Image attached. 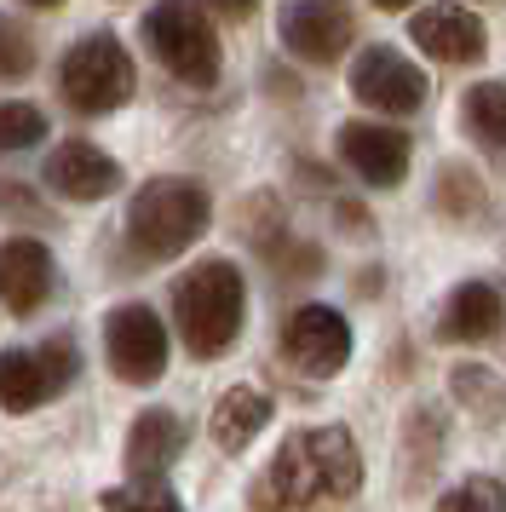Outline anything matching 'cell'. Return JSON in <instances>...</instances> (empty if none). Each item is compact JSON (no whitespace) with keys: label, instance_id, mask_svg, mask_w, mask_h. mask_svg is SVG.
Here are the masks:
<instances>
[{"label":"cell","instance_id":"6da1fadb","mask_svg":"<svg viewBox=\"0 0 506 512\" xmlns=\"http://www.w3.org/2000/svg\"><path fill=\"white\" fill-rule=\"evenodd\" d=\"M363 489V455L345 426H305L282 438L271 466L253 478V512H328Z\"/></svg>","mask_w":506,"mask_h":512},{"label":"cell","instance_id":"7a4b0ae2","mask_svg":"<svg viewBox=\"0 0 506 512\" xmlns=\"http://www.w3.org/2000/svg\"><path fill=\"white\" fill-rule=\"evenodd\" d=\"M242 317H248V282L230 259H196L173 282V323L196 357H225L242 334Z\"/></svg>","mask_w":506,"mask_h":512},{"label":"cell","instance_id":"3957f363","mask_svg":"<svg viewBox=\"0 0 506 512\" xmlns=\"http://www.w3.org/2000/svg\"><path fill=\"white\" fill-rule=\"evenodd\" d=\"M213 219V196L196 179H150L127 202V242L144 259H179Z\"/></svg>","mask_w":506,"mask_h":512},{"label":"cell","instance_id":"277c9868","mask_svg":"<svg viewBox=\"0 0 506 512\" xmlns=\"http://www.w3.org/2000/svg\"><path fill=\"white\" fill-rule=\"evenodd\" d=\"M133 87H138L133 52L121 47V35H110V29L81 35L64 52V64H58V93L81 116H110V110H121L133 98Z\"/></svg>","mask_w":506,"mask_h":512},{"label":"cell","instance_id":"5b68a950","mask_svg":"<svg viewBox=\"0 0 506 512\" xmlns=\"http://www.w3.org/2000/svg\"><path fill=\"white\" fill-rule=\"evenodd\" d=\"M144 47L184 87H213L219 81V35L207 24L202 0H156L144 12Z\"/></svg>","mask_w":506,"mask_h":512},{"label":"cell","instance_id":"8992f818","mask_svg":"<svg viewBox=\"0 0 506 512\" xmlns=\"http://www.w3.org/2000/svg\"><path fill=\"white\" fill-rule=\"evenodd\" d=\"M81 369V357L69 340H46V346H12L0 351V409L6 415H29L69 392V380Z\"/></svg>","mask_w":506,"mask_h":512},{"label":"cell","instance_id":"52a82bcc","mask_svg":"<svg viewBox=\"0 0 506 512\" xmlns=\"http://www.w3.org/2000/svg\"><path fill=\"white\" fill-rule=\"evenodd\" d=\"M104 363L127 386H156L167 374V328L150 305L127 300L104 317Z\"/></svg>","mask_w":506,"mask_h":512},{"label":"cell","instance_id":"ba28073f","mask_svg":"<svg viewBox=\"0 0 506 512\" xmlns=\"http://www.w3.org/2000/svg\"><path fill=\"white\" fill-rule=\"evenodd\" d=\"M282 47L305 58V64H340L351 35H357V18H351V0H282Z\"/></svg>","mask_w":506,"mask_h":512},{"label":"cell","instance_id":"9c48e42d","mask_svg":"<svg viewBox=\"0 0 506 512\" xmlns=\"http://www.w3.org/2000/svg\"><path fill=\"white\" fill-rule=\"evenodd\" d=\"M351 98H363L380 116H414L426 104V75L420 64H409L397 47H363L351 58Z\"/></svg>","mask_w":506,"mask_h":512},{"label":"cell","instance_id":"30bf717a","mask_svg":"<svg viewBox=\"0 0 506 512\" xmlns=\"http://www.w3.org/2000/svg\"><path fill=\"white\" fill-rule=\"evenodd\" d=\"M282 357L311 380H328L351 363V323L334 305H299L282 323Z\"/></svg>","mask_w":506,"mask_h":512},{"label":"cell","instance_id":"8fae6325","mask_svg":"<svg viewBox=\"0 0 506 512\" xmlns=\"http://www.w3.org/2000/svg\"><path fill=\"white\" fill-rule=\"evenodd\" d=\"M41 185L64 202H104V196L121 190V162L110 150H98L92 139H64L46 150Z\"/></svg>","mask_w":506,"mask_h":512},{"label":"cell","instance_id":"7c38bea8","mask_svg":"<svg viewBox=\"0 0 506 512\" xmlns=\"http://www.w3.org/2000/svg\"><path fill=\"white\" fill-rule=\"evenodd\" d=\"M58 288V259L35 236H6L0 242V305L12 317H35Z\"/></svg>","mask_w":506,"mask_h":512},{"label":"cell","instance_id":"4fadbf2b","mask_svg":"<svg viewBox=\"0 0 506 512\" xmlns=\"http://www.w3.org/2000/svg\"><path fill=\"white\" fill-rule=\"evenodd\" d=\"M340 162L374 190L403 185V173H409V133H397L386 121H345L340 127Z\"/></svg>","mask_w":506,"mask_h":512},{"label":"cell","instance_id":"5bb4252c","mask_svg":"<svg viewBox=\"0 0 506 512\" xmlns=\"http://www.w3.org/2000/svg\"><path fill=\"white\" fill-rule=\"evenodd\" d=\"M409 41L437 64H478L489 52V29L466 6H426L409 18Z\"/></svg>","mask_w":506,"mask_h":512},{"label":"cell","instance_id":"9a60e30c","mask_svg":"<svg viewBox=\"0 0 506 512\" xmlns=\"http://www.w3.org/2000/svg\"><path fill=\"white\" fill-rule=\"evenodd\" d=\"M506 328V300L495 282H460L455 294L443 300V311H437V340H455V346H478V340H495Z\"/></svg>","mask_w":506,"mask_h":512},{"label":"cell","instance_id":"2e32d148","mask_svg":"<svg viewBox=\"0 0 506 512\" xmlns=\"http://www.w3.org/2000/svg\"><path fill=\"white\" fill-rule=\"evenodd\" d=\"M184 449V420L173 409H144L127 426V472L133 484H161V472L179 461Z\"/></svg>","mask_w":506,"mask_h":512},{"label":"cell","instance_id":"e0dca14e","mask_svg":"<svg viewBox=\"0 0 506 512\" xmlns=\"http://www.w3.org/2000/svg\"><path fill=\"white\" fill-rule=\"evenodd\" d=\"M265 426H271V397L253 392V386H230V392L213 403V443H219L225 455H242Z\"/></svg>","mask_w":506,"mask_h":512},{"label":"cell","instance_id":"ac0fdd59","mask_svg":"<svg viewBox=\"0 0 506 512\" xmlns=\"http://www.w3.org/2000/svg\"><path fill=\"white\" fill-rule=\"evenodd\" d=\"M460 121L478 133L483 144L506 150V81H478L460 93Z\"/></svg>","mask_w":506,"mask_h":512},{"label":"cell","instance_id":"d6986e66","mask_svg":"<svg viewBox=\"0 0 506 512\" xmlns=\"http://www.w3.org/2000/svg\"><path fill=\"white\" fill-rule=\"evenodd\" d=\"M41 139H52V127H46V110H41V104H18V98H6V104H0V156L35 150Z\"/></svg>","mask_w":506,"mask_h":512},{"label":"cell","instance_id":"ffe728a7","mask_svg":"<svg viewBox=\"0 0 506 512\" xmlns=\"http://www.w3.org/2000/svg\"><path fill=\"white\" fill-rule=\"evenodd\" d=\"M483 208V179L472 167L449 162L443 167V185H437V213H449V219H472Z\"/></svg>","mask_w":506,"mask_h":512},{"label":"cell","instance_id":"44dd1931","mask_svg":"<svg viewBox=\"0 0 506 512\" xmlns=\"http://www.w3.org/2000/svg\"><path fill=\"white\" fill-rule=\"evenodd\" d=\"M29 70H35V35L0 12V81H23Z\"/></svg>","mask_w":506,"mask_h":512},{"label":"cell","instance_id":"7402d4cb","mask_svg":"<svg viewBox=\"0 0 506 512\" xmlns=\"http://www.w3.org/2000/svg\"><path fill=\"white\" fill-rule=\"evenodd\" d=\"M437 512H506V489L495 478H466L437 501Z\"/></svg>","mask_w":506,"mask_h":512},{"label":"cell","instance_id":"603a6c76","mask_svg":"<svg viewBox=\"0 0 506 512\" xmlns=\"http://www.w3.org/2000/svg\"><path fill=\"white\" fill-rule=\"evenodd\" d=\"M455 397L460 403H489V415H506V386L489 369H455Z\"/></svg>","mask_w":506,"mask_h":512},{"label":"cell","instance_id":"cb8c5ba5","mask_svg":"<svg viewBox=\"0 0 506 512\" xmlns=\"http://www.w3.org/2000/svg\"><path fill=\"white\" fill-rule=\"evenodd\" d=\"M110 512H184L173 495L161 484H138V495H121V501H110Z\"/></svg>","mask_w":506,"mask_h":512},{"label":"cell","instance_id":"d4e9b609","mask_svg":"<svg viewBox=\"0 0 506 512\" xmlns=\"http://www.w3.org/2000/svg\"><path fill=\"white\" fill-rule=\"evenodd\" d=\"M219 18H230V24H248L253 12H259V0H207Z\"/></svg>","mask_w":506,"mask_h":512},{"label":"cell","instance_id":"484cf974","mask_svg":"<svg viewBox=\"0 0 506 512\" xmlns=\"http://www.w3.org/2000/svg\"><path fill=\"white\" fill-rule=\"evenodd\" d=\"M23 6H35V12H58L64 0H23Z\"/></svg>","mask_w":506,"mask_h":512},{"label":"cell","instance_id":"4316f807","mask_svg":"<svg viewBox=\"0 0 506 512\" xmlns=\"http://www.w3.org/2000/svg\"><path fill=\"white\" fill-rule=\"evenodd\" d=\"M380 12H403V6H414V0H374Z\"/></svg>","mask_w":506,"mask_h":512}]
</instances>
